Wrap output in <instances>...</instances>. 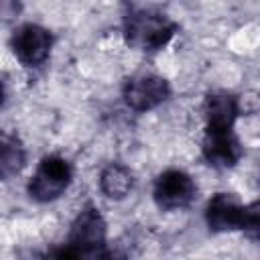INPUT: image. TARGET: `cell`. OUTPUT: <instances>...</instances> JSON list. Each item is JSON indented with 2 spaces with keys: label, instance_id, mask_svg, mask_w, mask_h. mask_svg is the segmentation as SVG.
<instances>
[{
  "label": "cell",
  "instance_id": "1",
  "mask_svg": "<svg viewBox=\"0 0 260 260\" xmlns=\"http://www.w3.org/2000/svg\"><path fill=\"white\" fill-rule=\"evenodd\" d=\"M43 260H126L108 246V225L102 211L87 203L69 225L67 240L49 250Z\"/></svg>",
  "mask_w": 260,
  "mask_h": 260
},
{
  "label": "cell",
  "instance_id": "2",
  "mask_svg": "<svg viewBox=\"0 0 260 260\" xmlns=\"http://www.w3.org/2000/svg\"><path fill=\"white\" fill-rule=\"evenodd\" d=\"M122 30L130 47L144 53H156L169 45L179 30V24L154 8L130 6L122 18Z\"/></svg>",
  "mask_w": 260,
  "mask_h": 260
},
{
  "label": "cell",
  "instance_id": "3",
  "mask_svg": "<svg viewBox=\"0 0 260 260\" xmlns=\"http://www.w3.org/2000/svg\"><path fill=\"white\" fill-rule=\"evenodd\" d=\"M207 228L219 232H242L252 240H260V203L246 205L232 193H215L203 209Z\"/></svg>",
  "mask_w": 260,
  "mask_h": 260
},
{
  "label": "cell",
  "instance_id": "4",
  "mask_svg": "<svg viewBox=\"0 0 260 260\" xmlns=\"http://www.w3.org/2000/svg\"><path fill=\"white\" fill-rule=\"evenodd\" d=\"M73 181V167L61 154H47L37 162L32 177L26 183V193L32 201L51 203L59 199Z\"/></svg>",
  "mask_w": 260,
  "mask_h": 260
},
{
  "label": "cell",
  "instance_id": "5",
  "mask_svg": "<svg viewBox=\"0 0 260 260\" xmlns=\"http://www.w3.org/2000/svg\"><path fill=\"white\" fill-rule=\"evenodd\" d=\"M197 195V185L193 177L183 169H167L162 171L152 185V199L158 209L175 211L185 209Z\"/></svg>",
  "mask_w": 260,
  "mask_h": 260
},
{
  "label": "cell",
  "instance_id": "6",
  "mask_svg": "<svg viewBox=\"0 0 260 260\" xmlns=\"http://www.w3.org/2000/svg\"><path fill=\"white\" fill-rule=\"evenodd\" d=\"M124 104L134 112H148L171 98V83L156 73H138L122 85Z\"/></svg>",
  "mask_w": 260,
  "mask_h": 260
},
{
  "label": "cell",
  "instance_id": "7",
  "mask_svg": "<svg viewBox=\"0 0 260 260\" xmlns=\"http://www.w3.org/2000/svg\"><path fill=\"white\" fill-rule=\"evenodd\" d=\"M14 57L24 67H41L53 49V32L37 22H24L14 28L10 37Z\"/></svg>",
  "mask_w": 260,
  "mask_h": 260
},
{
  "label": "cell",
  "instance_id": "8",
  "mask_svg": "<svg viewBox=\"0 0 260 260\" xmlns=\"http://www.w3.org/2000/svg\"><path fill=\"white\" fill-rule=\"evenodd\" d=\"M244 148L234 130H203L201 156L215 169H232L240 162Z\"/></svg>",
  "mask_w": 260,
  "mask_h": 260
},
{
  "label": "cell",
  "instance_id": "9",
  "mask_svg": "<svg viewBox=\"0 0 260 260\" xmlns=\"http://www.w3.org/2000/svg\"><path fill=\"white\" fill-rule=\"evenodd\" d=\"M240 112V100L234 93L225 89L209 91L203 100V130H234Z\"/></svg>",
  "mask_w": 260,
  "mask_h": 260
},
{
  "label": "cell",
  "instance_id": "10",
  "mask_svg": "<svg viewBox=\"0 0 260 260\" xmlns=\"http://www.w3.org/2000/svg\"><path fill=\"white\" fill-rule=\"evenodd\" d=\"M134 183H136V179H134L132 169L120 160L108 162L100 171V177H98V187H100L102 195L108 199H114V201L126 199L132 193Z\"/></svg>",
  "mask_w": 260,
  "mask_h": 260
},
{
  "label": "cell",
  "instance_id": "11",
  "mask_svg": "<svg viewBox=\"0 0 260 260\" xmlns=\"http://www.w3.org/2000/svg\"><path fill=\"white\" fill-rule=\"evenodd\" d=\"M26 165V148L22 144V140L16 134H2V142H0V171L2 177L8 179L10 175L20 173V169Z\"/></svg>",
  "mask_w": 260,
  "mask_h": 260
}]
</instances>
